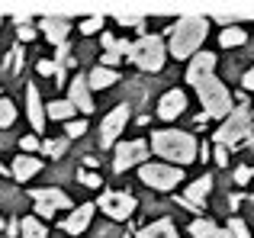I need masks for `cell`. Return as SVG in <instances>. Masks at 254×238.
I'll return each instance as SVG.
<instances>
[{"mask_svg": "<svg viewBox=\"0 0 254 238\" xmlns=\"http://www.w3.org/2000/svg\"><path fill=\"white\" fill-rule=\"evenodd\" d=\"M74 103L68 100V97H64V100H52V103H45V116L49 119H58V122H71V119H74Z\"/></svg>", "mask_w": 254, "mask_h": 238, "instance_id": "cell-21", "label": "cell"}, {"mask_svg": "<svg viewBox=\"0 0 254 238\" xmlns=\"http://www.w3.org/2000/svg\"><path fill=\"white\" fill-rule=\"evenodd\" d=\"M42 158L39 155H19L16 161H13V168H10V174L16 177L19 183H26V180H32V177L39 174V171H42Z\"/></svg>", "mask_w": 254, "mask_h": 238, "instance_id": "cell-16", "label": "cell"}, {"mask_svg": "<svg viewBox=\"0 0 254 238\" xmlns=\"http://www.w3.org/2000/svg\"><path fill=\"white\" fill-rule=\"evenodd\" d=\"M135 238H177V226L171 219H158V222H148Z\"/></svg>", "mask_w": 254, "mask_h": 238, "instance_id": "cell-20", "label": "cell"}, {"mask_svg": "<svg viewBox=\"0 0 254 238\" xmlns=\"http://www.w3.org/2000/svg\"><path fill=\"white\" fill-rule=\"evenodd\" d=\"M251 203H254V193H251Z\"/></svg>", "mask_w": 254, "mask_h": 238, "instance_id": "cell-42", "label": "cell"}, {"mask_svg": "<svg viewBox=\"0 0 254 238\" xmlns=\"http://www.w3.org/2000/svg\"><path fill=\"white\" fill-rule=\"evenodd\" d=\"M19 148H23V155H36V151L42 148V142H39L36 135H23L19 138Z\"/></svg>", "mask_w": 254, "mask_h": 238, "instance_id": "cell-30", "label": "cell"}, {"mask_svg": "<svg viewBox=\"0 0 254 238\" xmlns=\"http://www.w3.org/2000/svg\"><path fill=\"white\" fill-rule=\"evenodd\" d=\"M116 81H119V71H110V68H103V64H93V71L87 74L90 90H93V87H97V90H106V87H113Z\"/></svg>", "mask_w": 254, "mask_h": 238, "instance_id": "cell-19", "label": "cell"}, {"mask_svg": "<svg viewBox=\"0 0 254 238\" xmlns=\"http://www.w3.org/2000/svg\"><path fill=\"white\" fill-rule=\"evenodd\" d=\"M26 119H29V125L36 132H42L45 129V103H42V97H39V87L36 84H29L26 87Z\"/></svg>", "mask_w": 254, "mask_h": 238, "instance_id": "cell-10", "label": "cell"}, {"mask_svg": "<svg viewBox=\"0 0 254 238\" xmlns=\"http://www.w3.org/2000/svg\"><path fill=\"white\" fill-rule=\"evenodd\" d=\"M129 58L135 68L148 71V74H158L168 61V45H164L161 36H138L129 49Z\"/></svg>", "mask_w": 254, "mask_h": 238, "instance_id": "cell-4", "label": "cell"}, {"mask_svg": "<svg viewBox=\"0 0 254 238\" xmlns=\"http://www.w3.org/2000/svg\"><path fill=\"white\" fill-rule=\"evenodd\" d=\"M248 42V32L242 29V26H225L222 32H219V45L222 49H238V45Z\"/></svg>", "mask_w": 254, "mask_h": 238, "instance_id": "cell-23", "label": "cell"}, {"mask_svg": "<svg viewBox=\"0 0 254 238\" xmlns=\"http://www.w3.org/2000/svg\"><path fill=\"white\" fill-rule=\"evenodd\" d=\"M0 229H6V226H3V219H0Z\"/></svg>", "mask_w": 254, "mask_h": 238, "instance_id": "cell-41", "label": "cell"}, {"mask_svg": "<svg viewBox=\"0 0 254 238\" xmlns=\"http://www.w3.org/2000/svg\"><path fill=\"white\" fill-rule=\"evenodd\" d=\"M209 190H212V174H203L199 180H193L190 187L184 190V200L190 203V206H196L199 213H203V206H206V196H209Z\"/></svg>", "mask_w": 254, "mask_h": 238, "instance_id": "cell-17", "label": "cell"}, {"mask_svg": "<svg viewBox=\"0 0 254 238\" xmlns=\"http://www.w3.org/2000/svg\"><path fill=\"white\" fill-rule=\"evenodd\" d=\"M36 71H39L42 77H52V74H58V64H55V61H49V58H42V61L36 64Z\"/></svg>", "mask_w": 254, "mask_h": 238, "instance_id": "cell-34", "label": "cell"}, {"mask_svg": "<svg viewBox=\"0 0 254 238\" xmlns=\"http://www.w3.org/2000/svg\"><path fill=\"white\" fill-rule=\"evenodd\" d=\"M0 174H10V171H6V168H3V164H0Z\"/></svg>", "mask_w": 254, "mask_h": 238, "instance_id": "cell-40", "label": "cell"}, {"mask_svg": "<svg viewBox=\"0 0 254 238\" xmlns=\"http://www.w3.org/2000/svg\"><path fill=\"white\" fill-rule=\"evenodd\" d=\"M138 177H142L145 187L168 193L177 183H184V168H174V164H164V161H148L138 168Z\"/></svg>", "mask_w": 254, "mask_h": 238, "instance_id": "cell-6", "label": "cell"}, {"mask_svg": "<svg viewBox=\"0 0 254 238\" xmlns=\"http://www.w3.org/2000/svg\"><path fill=\"white\" fill-rule=\"evenodd\" d=\"M242 84H245V90H254V68L248 71V74L242 77Z\"/></svg>", "mask_w": 254, "mask_h": 238, "instance_id": "cell-38", "label": "cell"}, {"mask_svg": "<svg viewBox=\"0 0 254 238\" xmlns=\"http://www.w3.org/2000/svg\"><path fill=\"white\" fill-rule=\"evenodd\" d=\"M16 122V103L10 97H0V129H10Z\"/></svg>", "mask_w": 254, "mask_h": 238, "instance_id": "cell-25", "label": "cell"}, {"mask_svg": "<svg viewBox=\"0 0 254 238\" xmlns=\"http://www.w3.org/2000/svg\"><path fill=\"white\" fill-rule=\"evenodd\" d=\"M126 125H129V103H119L100 122V148H116Z\"/></svg>", "mask_w": 254, "mask_h": 238, "instance_id": "cell-8", "label": "cell"}, {"mask_svg": "<svg viewBox=\"0 0 254 238\" xmlns=\"http://www.w3.org/2000/svg\"><path fill=\"white\" fill-rule=\"evenodd\" d=\"M77 180L84 183V187H103V180H100V174H93V171H81V174H77Z\"/></svg>", "mask_w": 254, "mask_h": 238, "instance_id": "cell-33", "label": "cell"}, {"mask_svg": "<svg viewBox=\"0 0 254 238\" xmlns=\"http://www.w3.org/2000/svg\"><path fill=\"white\" fill-rule=\"evenodd\" d=\"M36 36H39V29H36L32 23H23V26H16V39H19V42H32Z\"/></svg>", "mask_w": 254, "mask_h": 238, "instance_id": "cell-31", "label": "cell"}, {"mask_svg": "<svg viewBox=\"0 0 254 238\" xmlns=\"http://www.w3.org/2000/svg\"><path fill=\"white\" fill-rule=\"evenodd\" d=\"M84 132H87L84 119H71V122H64V138H81Z\"/></svg>", "mask_w": 254, "mask_h": 238, "instance_id": "cell-27", "label": "cell"}, {"mask_svg": "<svg viewBox=\"0 0 254 238\" xmlns=\"http://www.w3.org/2000/svg\"><path fill=\"white\" fill-rule=\"evenodd\" d=\"M135 196L132 193H126V190H106L103 196H100V203H97V209L100 213H106L110 219H116V222H126L132 213H135Z\"/></svg>", "mask_w": 254, "mask_h": 238, "instance_id": "cell-9", "label": "cell"}, {"mask_svg": "<svg viewBox=\"0 0 254 238\" xmlns=\"http://www.w3.org/2000/svg\"><path fill=\"white\" fill-rule=\"evenodd\" d=\"M206 71H216V55L212 52H196L187 64V77H196V74H206Z\"/></svg>", "mask_w": 254, "mask_h": 238, "instance_id": "cell-22", "label": "cell"}, {"mask_svg": "<svg viewBox=\"0 0 254 238\" xmlns=\"http://www.w3.org/2000/svg\"><path fill=\"white\" fill-rule=\"evenodd\" d=\"M19 235L23 238H49V229H45V222L36 219V216H23V219H19Z\"/></svg>", "mask_w": 254, "mask_h": 238, "instance_id": "cell-24", "label": "cell"}, {"mask_svg": "<svg viewBox=\"0 0 254 238\" xmlns=\"http://www.w3.org/2000/svg\"><path fill=\"white\" fill-rule=\"evenodd\" d=\"M187 84H193V90L199 94V103H203V110H206L209 119H229L232 116V94H229V87L216 77V71L187 77Z\"/></svg>", "mask_w": 254, "mask_h": 238, "instance_id": "cell-3", "label": "cell"}, {"mask_svg": "<svg viewBox=\"0 0 254 238\" xmlns=\"http://www.w3.org/2000/svg\"><path fill=\"white\" fill-rule=\"evenodd\" d=\"M116 23L119 26H132V29H142V26H145V16H138V13H119Z\"/></svg>", "mask_w": 254, "mask_h": 238, "instance_id": "cell-28", "label": "cell"}, {"mask_svg": "<svg viewBox=\"0 0 254 238\" xmlns=\"http://www.w3.org/2000/svg\"><path fill=\"white\" fill-rule=\"evenodd\" d=\"M225 229H229L232 238H251V229L245 226V219H238V216H232V219L225 222Z\"/></svg>", "mask_w": 254, "mask_h": 238, "instance_id": "cell-26", "label": "cell"}, {"mask_svg": "<svg viewBox=\"0 0 254 238\" xmlns=\"http://www.w3.org/2000/svg\"><path fill=\"white\" fill-rule=\"evenodd\" d=\"M251 138V110L248 107H235L229 119H222V125L216 129V145H242Z\"/></svg>", "mask_w": 254, "mask_h": 238, "instance_id": "cell-5", "label": "cell"}, {"mask_svg": "<svg viewBox=\"0 0 254 238\" xmlns=\"http://www.w3.org/2000/svg\"><path fill=\"white\" fill-rule=\"evenodd\" d=\"M55 213H58V209L45 206V203H32V216H36V219H42V222H49V219H52Z\"/></svg>", "mask_w": 254, "mask_h": 238, "instance_id": "cell-32", "label": "cell"}, {"mask_svg": "<svg viewBox=\"0 0 254 238\" xmlns=\"http://www.w3.org/2000/svg\"><path fill=\"white\" fill-rule=\"evenodd\" d=\"M39 32H45V39L58 49V45L68 42L71 23H68V19H62V16H42V19H39Z\"/></svg>", "mask_w": 254, "mask_h": 238, "instance_id": "cell-13", "label": "cell"}, {"mask_svg": "<svg viewBox=\"0 0 254 238\" xmlns=\"http://www.w3.org/2000/svg\"><path fill=\"white\" fill-rule=\"evenodd\" d=\"M113 151H116V158H113V171H116V174L148 164V138H135V142H119Z\"/></svg>", "mask_w": 254, "mask_h": 238, "instance_id": "cell-7", "label": "cell"}, {"mask_svg": "<svg viewBox=\"0 0 254 238\" xmlns=\"http://www.w3.org/2000/svg\"><path fill=\"white\" fill-rule=\"evenodd\" d=\"M6 235H19V219H13V222H6Z\"/></svg>", "mask_w": 254, "mask_h": 238, "instance_id": "cell-39", "label": "cell"}, {"mask_svg": "<svg viewBox=\"0 0 254 238\" xmlns=\"http://www.w3.org/2000/svg\"><path fill=\"white\" fill-rule=\"evenodd\" d=\"M103 29V16H87V19H81V32L84 36H93V32H100Z\"/></svg>", "mask_w": 254, "mask_h": 238, "instance_id": "cell-29", "label": "cell"}, {"mask_svg": "<svg viewBox=\"0 0 254 238\" xmlns=\"http://www.w3.org/2000/svg\"><path fill=\"white\" fill-rule=\"evenodd\" d=\"M119 61H123V58H119L116 52H103V58H100V64H103V68H110V71H116Z\"/></svg>", "mask_w": 254, "mask_h": 238, "instance_id": "cell-36", "label": "cell"}, {"mask_svg": "<svg viewBox=\"0 0 254 238\" xmlns=\"http://www.w3.org/2000/svg\"><path fill=\"white\" fill-rule=\"evenodd\" d=\"M251 177H254V168H245V164H242V168H235V183H238V187H245Z\"/></svg>", "mask_w": 254, "mask_h": 238, "instance_id": "cell-35", "label": "cell"}, {"mask_svg": "<svg viewBox=\"0 0 254 238\" xmlns=\"http://www.w3.org/2000/svg\"><path fill=\"white\" fill-rule=\"evenodd\" d=\"M184 110H187V94H184V90H177V87L168 90V94L158 100V116H161L164 122H174Z\"/></svg>", "mask_w": 254, "mask_h": 238, "instance_id": "cell-12", "label": "cell"}, {"mask_svg": "<svg viewBox=\"0 0 254 238\" xmlns=\"http://www.w3.org/2000/svg\"><path fill=\"white\" fill-rule=\"evenodd\" d=\"M212 158H216V164H225L229 161V148H225V145H216V148H212Z\"/></svg>", "mask_w": 254, "mask_h": 238, "instance_id": "cell-37", "label": "cell"}, {"mask_svg": "<svg viewBox=\"0 0 254 238\" xmlns=\"http://www.w3.org/2000/svg\"><path fill=\"white\" fill-rule=\"evenodd\" d=\"M151 151L158 158H164V164L174 161V168H184V164H193L199 145L190 132H180V129H161L151 135Z\"/></svg>", "mask_w": 254, "mask_h": 238, "instance_id": "cell-2", "label": "cell"}, {"mask_svg": "<svg viewBox=\"0 0 254 238\" xmlns=\"http://www.w3.org/2000/svg\"><path fill=\"white\" fill-rule=\"evenodd\" d=\"M68 100L74 103L77 113H93V97H90V84H87L84 74H77L74 81L68 84Z\"/></svg>", "mask_w": 254, "mask_h": 238, "instance_id": "cell-11", "label": "cell"}, {"mask_svg": "<svg viewBox=\"0 0 254 238\" xmlns=\"http://www.w3.org/2000/svg\"><path fill=\"white\" fill-rule=\"evenodd\" d=\"M206 32H209V19L206 16H180L177 23L168 29V55L171 58H193L199 52V45L206 42Z\"/></svg>", "mask_w": 254, "mask_h": 238, "instance_id": "cell-1", "label": "cell"}, {"mask_svg": "<svg viewBox=\"0 0 254 238\" xmlns=\"http://www.w3.org/2000/svg\"><path fill=\"white\" fill-rule=\"evenodd\" d=\"M29 196H32V203H45L52 209H71V196L58 187H32Z\"/></svg>", "mask_w": 254, "mask_h": 238, "instance_id": "cell-14", "label": "cell"}, {"mask_svg": "<svg viewBox=\"0 0 254 238\" xmlns=\"http://www.w3.org/2000/svg\"><path fill=\"white\" fill-rule=\"evenodd\" d=\"M93 213H97L93 203H81V206H74L71 216L64 219V232H68V235H84L87 226H90V219H93Z\"/></svg>", "mask_w": 254, "mask_h": 238, "instance_id": "cell-15", "label": "cell"}, {"mask_svg": "<svg viewBox=\"0 0 254 238\" xmlns=\"http://www.w3.org/2000/svg\"><path fill=\"white\" fill-rule=\"evenodd\" d=\"M0 23H3V19H0Z\"/></svg>", "mask_w": 254, "mask_h": 238, "instance_id": "cell-43", "label": "cell"}, {"mask_svg": "<svg viewBox=\"0 0 254 238\" xmlns=\"http://www.w3.org/2000/svg\"><path fill=\"white\" fill-rule=\"evenodd\" d=\"M190 235L193 238H232L229 229H219L212 219H193L190 222Z\"/></svg>", "mask_w": 254, "mask_h": 238, "instance_id": "cell-18", "label": "cell"}]
</instances>
